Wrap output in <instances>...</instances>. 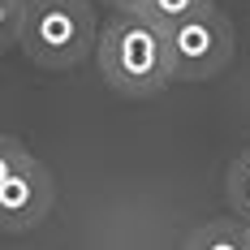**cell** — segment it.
Instances as JSON below:
<instances>
[{"label":"cell","instance_id":"1","mask_svg":"<svg viewBox=\"0 0 250 250\" xmlns=\"http://www.w3.org/2000/svg\"><path fill=\"white\" fill-rule=\"evenodd\" d=\"M95 61H100L104 82L125 100H151L173 82L164 30H155L143 18H129V13L108 18V26L100 30V43H95Z\"/></svg>","mask_w":250,"mask_h":250},{"label":"cell","instance_id":"2","mask_svg":"<svg viewBox=\"0 0 250 250\" xmlns=\"http://www.w3.org/2000/svg\"><path fill=\"white\" fill-rule=\"evenodd\" d=\"M100 43L91 0H26L22 52L39 69H74Z\"/></svg>","mask_w":250,"mask_h":250},{"label":"cell","instance_id":"3","mask_svg":"<svg viewBox=\"0 0 250 250\" xmlns=\"http://www.w3.org/2000/svg\"><path fill=\"white\" fill-rule=\"evenodd\" d=\"M164 43H168L173 82H207V78H220L233 65V26L216 4L168 26Z\"/></svg>","mask_w":250,"mask_h":250},{"label":"cell","instance_id":"4","mask_svg":"<svg viewBox=\"0 0 250 250\" xmlns=\"http://www.w3.org/2000/svg\"><path fill=\"white\" fill-rule=\"evenodd\" d=\"M56 207V177L35 155L0 186V233H30Z\"/></svg>","mask_w":250,"mask_h":250},{"label":"cell","instance_id":"5","mask_svg":"<svg viewBox=\"0 0 250 250\" xmlns=\"http://www.w3.org/2000/svg\"><path fill=\"white\" fill-rule=\"evenodd\" d=\"M181 250H250V225L237 220H207L199 225Z\"/></svg>","mask_w":250,"mask_h":250},{"label":"cell","instance_id":"6","mask_svg":"<svg viewBox=\"0 0 250 250\" xmlns=\"http://www.w3.org/2000/svg\"><path fill=\"white\" fill-rule=\"evenodd\" d=\"M199 9H211V0H147L143 13H129V18H143V22H151L155 30H168V26L194 18Z\"/></svg>","mask_w":250,"mask_h":250},{"label":"cell","instance_id":"7","mask_svg":"<svg viewBox=\"0 0 250 250\" xmlns=\"http://www.w3.org/2000/svg\"><path fill=\"white\" fill-rule=\"evenodd\" d=\"M225 190H229V207L250 225V147L229 164V177H225Z\"/></svg>","mask_w":250,"mask_h":250},{"label":"cell","instance_id":"8","mask_svg":"<svg viewBox=\"0 0 250 250\" xmlns=\"http://www.w3.org/2000/svg\"><path fill=\"white\" fill-rule=\"evenodd\" d=\"M22 22H26V0H0V56L22 48Z\"/></svg>","mask_w":250,"mask_h":250},{"label":"cell","instance_id":"9","mask_svg":"<svg viewBox=\"0 0 250 250\" xmlns=\"http://www.w3.org/2000/svg\"><path fill=\"white\" fill-rule=\"evenodd\" d=\"M26 160H30V151H26L22 138H9V134H0V186H4L13 173H18Z\"/></svg>","mask_w":250,"mask_h":250},{"label":"cell","instance_id":"10","mask_svg":"<svg viewBox=\"0 0 250 250\" xmlns=\"http://www.w3.org/2000/svg\"><path fill=\"white\" fill-rule=\"evenodd\" d=\"M104 4H108L112 13H129V9H134V0H104Z\"/></svg>","mask_w":250,"mask_h":250}]
</instances>
